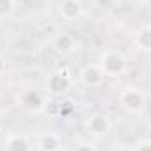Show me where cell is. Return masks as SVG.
<instances>
[{"mask_svg":"<svg viewBox=\"0 0 151 151\" xmlns=\"http://www.w3.org/2000/svg\"><path fill=\"white\" fill-rule=\"evenodd\" d=\"M135 151H151V141H144L135 146Z\"/></svg>","mask_w":151,"mask_h":151,"instance_id":"cell-15","label":"cell"},{"mask_svg":"<svg viewBox=\"0 0 151 151\" xmlns=\"http://www.w3.org/2000/svg\"><path fill=\"white\" fill-rule=\"evenodd\" d=\"M46 97L39 90H25L19 95V106L27 113H40L46 107Z\"/></svg>","mask_w":151,"mask_h":151,"instance_id":"cell-4","label":"cell"},{"mask_svg":"<svg viewBox=\"0 0 151 151\" xmlns=\"http://www.w3.org/2000/svg\"><path fill=\"white\" fill-rule=\"evenodd\" d=\"M99 65L104 70L106 77H119L127 70V58L123 56V53L116 49H109L100 56Z\"/></svg>","mask_w":151,"mask_h":151,"instance_id":"cell-1","label":"cell"},{"mask_svg":"<svg viewBox=\"0 0 151 151\" xmlns=\"http://www.w3.org/2000/svg\"><path fill=\"white\" fill-rule=\"evenodd\" d=\"M5 151H30V142L25 135L21 134H16V135H11L5 142Z\"/></svg>","mask_w":151,"mask_h":151,"instance_id":"cell-10","label":"cell"},{"mask_svg":"<svg viewBox=\"0 0 151 151\" xmlns=\"http://www.w3.org/2000/svg\"><path fill=\"white\" fill-rule=\"evenodd\" d=\"M16 9V2L14 0H0V19L9 18Z\"/></svg>","mask_w":151,"mask_h":151,"instance_id":"cell-12","label":"cell"},{"mask_svg":"<svg viewBox=\"0 0 151 151\" xmlns=\"http://www.w3.org/2000/svg\"><path fill=\"white\" fill-rule=\"evenodd\" d=\"M74 151H97V150H95V146L90 144V142H81V144L76 146Z\"/></svg>","mask_w":151,"mask_h":151,"instance_id":"cell-14","label":"cell"},{"mask_svg":"<svg viewBox=\"0 0 151 151\" xmlns=\"http://www.w3.org/2000/svg\"><path fill=\"white\" fill-rule=\"evenodd\" d=\"M121 107L130 114H141L146 107V93L139 88H127L119 95Z\"/></svg>","mask_w":151,"mask_h":151,"instance_id":"cell-2","label":"cell"},{"mask_svg":"<svg viewBox=\"0 0 151 151\" xmlns=\"http://www.w3.org/2000/svg\"><path fill=\"white\" fill-rule=\"evenodd\" d=\"M2 127H4V118H2V114H0V130H2Z\"/></svg>","mask_w":151,"mask_h":151,"instance_id":"cell-17","label":"cell"},{"mask_svg":"<svg viewBox=\"0 0 151 151\" xmlns=\"http://www.w3.org/2000/svg\"><path fill=\"white\" fill-rule=\"evenodd\" d=\"M70 86H72V77L65 69L55 70L47 77V83H46V88L51 95H63L70 90Z\"/></svg>","mask_w":151,"mask_h":151,"instance_id":"cell-3","label":"cell"},{"mask_svg":"<svg viewBox=\"0 0 151 151\" xmlns=\"http://www.w3.org/2000/svg\"><path fill=\"white\" fill-rule=\"evenodd\" d=\"M81 81L86 84V86H99V84H102V81H104V70L100 69V65L99 63H90V65H86V67H83V70H81Z\"/></svg>","mask_w":151,"mask_h":151,"instance_id":"cell-6","label":"cell"},{"mask_svg":"<svg viewBox=\"0 0 151 151\" xmlns=\"http://www.w3.org/2000/svg\"><path fill=\"white\" fill-rule=\"evenodd\" d=\"M4 70H5V60H4V58L0 56V74H2Z\"/></svg>","mask_w":151,"mask_h":151,"instance_id":"cell-16","label":"cell"},{"mask_svg":"<svg viewBox=\"0 0 151 151\" xmlns=\"http://www.w3.org/2000/svg\"><path fill=\"white\" fill-rule=\"evenodd\" d=\"M83 14V4L81 0H63L60 4V16L65 21H76Z\"/></svg>","mask_w":151,"mask_h":151,"instance_id":"cell-7","label":"cell"},{"mask_svg":"<svg viewBox=\"0 0 151 151\" xmlns=\"http://www.w3.org/2000/svg\"><path fill=\"white\" fill-rule=\"evenodd\" d=\"M86 130L91 135H95V137H102V135L109 134V130H111L109 116H106V114H93V116H90L88 121H86Z\"/></svg>","mask_w":151,"mask_h":151,"instance_id":"cell-5","label":"cell"},{"mask_svg":"<svg viewBox=\"0 0 151 151\" xmlns=\"http://www.w3.org/2000/svg\"><path fill=\"white\" fill-rule=\"evenodd\" d=\"M144 2H146V4H148V5H151V0H144Z\"/></svg>","mask_w":151,"mask_h":151,"instance_id":"cell-18","label":"cell"},{"mask_svg":"<svg viewBox=\"0 0 151 151\" xmlns=\"http://www.w3.org/2000/svg\"><path fill=\"white\" fill-rule=\"evenodd\" d=\"M39 151H60L62 150V137L55 132H46L37 141Z\"/></svg>","mask_w":151,"mask_h":151,"instance_id":"cell-8","label":"cell"},{"mask_svg":"<svg viewBox=\"0 0 151 151\" xmlns=\"http://www.w3.org/2000/svg\"><path fill=\"white\" fill-rule=\"evenodd\" d=\"M0 151H5V150H4V148H0Z\"/></svg>","mask_w":151,"mask_h":151,"instance_id":"cell-19","label":"cell"},{"mask_svg":"<svg viewBox=\"0 0 151 151\" xmlns=\"http://www.w3.org/2000/svg\"><path fill=\"white\" fill-rule=\"evenodd\" d=\"M135 44L142 51H151V27H142L137 35H135Z\"/></svg>","mask_w":151,"mask_h":151,"instance_id":"cell-11","label":"cell"},{"mask_svg":"<svg viewBox=\"0 0 151 151\" xmlns=\"http://www.w3.org/2000/svg\"><path fill=\"white\" fill-rule=\"evenodd\" d=\"M55 47L60 53H70L76 47V37L69 32H62L55 37Z\"/></svg>","mask_w":151,"mask_h":151,"instance_id":"cell-9","label":"cell"},{"mask_svg":"<svg viewBox=\"0 0 151 151\" xmlns=\"http://www.w3.org/2000/svg\"><path fill=\"white\" fill-rule=\"evenodd\" d=\"M74 111V106H72V102H60L58 104V116L60 118H69L70 114Z\"/></svg>","mask_w":151,"mask_h":151,"instance_id":"cell-13","label":"cell"}]
</instances>
